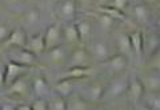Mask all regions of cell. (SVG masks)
I'll use <instances>...</instances> for the list:
<instances>
[{"instance_id":"1","label":"cell","mask_w":160,"mask_h":110,"mask_svg":"<svg viewBox=\"0 0 160 110\" xmlns=\"http://www.w3.org/2000/svg\"><path fill=\"white\" fill-rule=\"evenodd\" d=\"M128 82H129V76L126 72L118 74V76H113L111 81L104 86L102 101L103 102L113 101V99H118L119 97L124 96L128 89Z\"/></svg>"},{"instance_id":"2","label":"cell","mask_w":160,"mask_h":110,"mask_svg":"<svg viewBox=\"0 0 160 110\" xmlns=\"http://www.w3.org/2000/svg\"><path fill=\"white\" fill-rule=\"evenodd\" d=\"M69 51L67 45H60L52 49H47L39 56V62H43L49 66H63L67 64Z\"/></svg>"},{"instance_id":"3","label":"cell","mask_w":160,"mask_h":110,"mask_svg":"<svg viewBox=\"0 0 160 110\" xmlns=\"http://www.w3.org/2000/svg\"><path fill=\"white\" fill-rule=\"evenodd\" d=\"M6 52L8 56V61L24 65V66H28V68H33L40 65L39 57L32 52L27 51L26 48H8Z\"/></svg>"},{"instance_id":"4","label":"cell","mask_w":160,"mask_h":110,"mask_svg":"<svg viewBox=\"0 0 160 110\" xmlns=\"http://www.w3.org/2000/svg\"><path fill=\"white\" fill-rule=\"evenodd\" d=\"M67 66L68 68H76V66H93V60L89 54L88 49L86 45H79L71 48L67 60Z\"/></svg>"},{"instance_id":"5","label":"cell","mask_w":160,"mask_h":110,"mask_svg":"<svg viewBox=\"0 0 160 110\" xmlns=\"http://www.w3.org/2000/svg\"><path fill=\"white\" fill-rule=\"evenodd\" d=\"M87 47H88L87 49L89 54H91L93 62H103L113 54L112 47L109 45V43H107L106 40H102V39H92L87 44Z\"/></svg>"},{"instance_id":"6","label":"cell","mask_w":160,"mask_h":110,"mask_svg":"<svg viewBox=\"0 0 160 110\" xmlns=\"http://www.w3.org/2000/svg\"><path fill=\"white\" fill-rule=\"evenodd\" d=\"M44 36V45H46V51L47 49H52L63 45V29H62V23L60 21H55L49 25L46 32L43 33Z\"/></svg>"},{"instance_id":"7","label":"cell","mask_w":160,"mask_h":110,"mask_svg":"<svg viewBox=\"0 0 160 110\" xmlns=\"http://www.w3.org/2000/svg\"><path fill=\"white\" fill-rule=\"evenodd\" d=\"M128 62H129V60L126 56H123L120 53H113L109 58H107L106 61H103L100 64L106 68L108 74H111L113 77V76H118V74H122L126 72L128 68Z\"/></svg>"},{"instance_id":"8","label":"cell","mask_w":160,"mask_h":110,"mask_svg":"<svg viewBox=\"0 0 160 110\" xmlns=\"http://www.w3.org/2000/svg\"><path fill=\"white\" fill-rule=\"evenodd\" d=\"M7 93L8 96H11L16 99H27L32 93L31 82L28 81L26 76H23L18 78L16 81H13L11 85H8Z\"/></svg>"},{"instance_id":"9","label":"cell","mask_w":160,"mask_h":110,"mask_svg":"<svg viewBox=\"0 0 160 110\" xmlns=\"http://www.w3.org/2000/svg\"><path fill=\"white\" fill-rule=\"evenodd\" d=\"M27 37L28 34L24 28L12 29L8 37L6 39V41L0 45V51H7L8 48H24L27 43Z\"/></svg>"},{"instance_id":"10","label":"cell","mask_w":160,"mask_h":110,"mask_svg":"<svg viewBox=\"0 0 160 110\" xmlns=\"http://www.w3.org/2000/svg\"><path fill=\"white\" fill-rule=\"evenodd\" d=\"M143 33V56L147 58L160 51V33L158 31H148Z\"/></svg>"},{"instance_id":"11","label":"cell","mask_w":160,"mask_h":110,"mask_svg":"<svg viewBox=\"0 0 160 110\" xmlns=\"http://www.w3.org/2000/svg\"><path fill=\"white\" fill-rule=\"evenodd\" d=\"M78 12V6L75 0H60L56 7V13L58 17L62 20L60 23H68V21H75Z\"/></svg>"},{"instance_id":"12","label":"cell","mask_w":160,"mask_h":110,"mask_svg":"<svg viewBox=\"0 0 160 110\" xmlns=\"http://www.w3.org/2000/svg\"><path fill=\"white\" fill-rule=\"evenodd\" d=\"M138 77L140 78V81H142L146 93L160 92V73L144 69V72L138 74Z\"/></svg>"},{"instance_id":"13","label":"cell","mask_w":160,"mask_h":110,"mask_svg":"<svg viewBox=\"0 0 160 110\" xmlns=\"http://www.w3.org/2000/svg\"><path fill=\"white\" fill-rule=\"evenodd\" d=\"M28 69H29L28 66L8 61L6 65H4V80H6V86L11 85L13 81H16L18 78L27 76Z\"/></svg>"},{"instance_id":"14","label":"cell","mask_w":160,"mask_h":110,"mask_svg":"<svg viewBox=\"0 0 160 110\" xmlns=\"http://www.w3.org/2000/svg\"><path fill=\"white\" fill-rule=\"evenodd\" d=\"M146 90L143 88V84L138 77V74H131L129 76V82H128V89H127V96L133 105L140 102L143 99V96Z\"/></svg>"},{"instance_id":"15","label":"cell","mask_w":160,"mask_h":110,"mask_svg":"<svg viewBox=\"0 0 160 110\" xmlns=\"http://www.w3.org/2000/svg\"><path fill=\"white\" fill-rule=\"evenodd\" d=\"M103 93H104V85L99 81H93V82L84 86L83 93L80 94V96L83 98H86L88 102H91L93 105V103L102 102Z\"/></svg>"},{"instance_id":"16","label":"cell","mask_w":160,"mask_h":110,"mask_svg":"<svg viewBox=\"0 0 160 110\" xmlns=\"http://www.w3.org/2000/svg\"><path fill=\"white\" fill-rule=\"evenodd\" d=\"M62 29H63V41L64 45L67 47H79L82 45L79 39V33L76 25H75V21H68V23H62Z\"/></svg>"},{"instance_id":"17","label":"cell","mask_w":160,"mask_h":110,"mask_svg":"<svg viewBox=\"0 0 160 110\" xmlns=\"http://www.w3.org/2000/svg\"><path fill=\"white\" fill-rule=\"evenodd\" d=\"M75 25H76L82 45H87V44L92 40V33H93V24H92V21L91 20H88V19L75 20Z\"/></svg>"},{"instance_id":"18","label":"cell","mask_w":160,"mask_h":110,"mask_svg":"<svg viewBox=\"0 0 160 110\" xmlns=\"http://www.w3.org/2000/svg\"><path fill=\"white\" fill-rule=\"evenodd\" d=\"M115 47L118 49V53L126 56L128 60L133 57V52L129 43L128 33L126 32H116L115 33Z\"/></svg>"},{"instance_id":"19","label":"cell","mask_w":160,"mask_h":110,"mask_svg":"<svg viewBox=\"0 0 160 110\" xmlns=\"http://www.w3.org/2000/svg\"><path fill=\"white\" fill-rule=\"evenodd\" d=\"M132 16L140 25H149L152 21V13L147 4L139 3L132 8Z\"/></svg>"},{"instance_id":"20","label":"cell","mask_w":160,"mask_h":110,"mask_svg":"<svg viewBox=\"0 0 160 110\" xmlns=\"http://www.w3.org/2000/svg\"><path fill=\"white\" fill-rule=\"evenodd\" d=\"M31 89L36 98H47L51 94V86L43 76H36L32 78Z\"/></svg>"},{"instance_id":"21","label":"cell","mask_w":160,"mask_h":110,"mask_svg":"<svg viewBox=\"0 0 160 110\" xmlns=\"http://www.w3.org/2000/svg\"><path fill=\"white\" fill-rule=\"evenodd\" d=\"M27 51L32 52L33 54H36L39 57L44 51H46V45H44V36L42 32H38V33H33L31 36L27 37V43H26V47Z\"/></svg>"},{"instance_id":"22","label":"cell","mask_w":160,"mask_h":110,"mask_svg":"<svg viewBox=\"0 0 160 110\" xmlns=\"http://www.w3.org/2000/svg\"><path fill=\"white\" fill-rule=\"evenodd\" d=\"M67 110H92L93 105L88 102L86 98H83L80 94L72 93L68 98H66Z\"/></svg>"},{"instance_id":"23","label":"cell","mask_w":160,"mask_h":110,"mask_svg":"<svg viewBox=\"0 0 160 110\" xmlns=\"http://www.w3.org/2000/svg\"><path fill=\"white\" fill-rule=\"evenodd\" d=\"M53 93L63 98H68L73 93V80L69 78H60L59 81L53 85Z\"/></svg>"},{"instance_id":"24","label":"cell","mask_w":160,"mask_h":110,"mask_svg":"<svg viewBox=\"0 0 160 110\" xmlns=\"http://www.w3.org/2000/svg\"><path fill=\"white\" fill-rule=\"evenodd\" d=\"M93 73V66H76V68H68V71L62 76V78H69V80H84Z\"/></svg>"},{"instance_id":"25","label":"cell","mask_w":160,"mask_h":110,"mask_svg":"<svg viewBox=\"0 0 160 110\" xmlns=\"http://www.w3.org/2000/svg\"><path fill=\"white\" fill-rule=\"evenodd\" d=\"M91 15L95 17V20H96V24L100 28V31H103L104 33L113 32V28H115V25H116V21H115L112 17H109V16H107V15H104L102 12H95V13H91Z\"/></svg>"},{"instance_id":"26","label":"cell","mask_w":160,"mask_h":110,"mask_svg":"<svg viewBox=\"0 0 160 110\" xmlns=\"http://www.w3.org/2000/svg\"><path fill=\"white\" fill-rule=\"evenodd\" d=\"M129 43H131V48L133 52V56L138 60L143 57V33L140 31H133L128 34Z\"/></svg>"},{"instance_id":"27","label":"cell","mask_w":160,"mask_h":110,"mask_svg":"<svg viewBox=\"0 0 160 110\" xmlns=\"http://www.w3.org/2000/svg\"><path fill=\"white\" fill-rule=\"evenodd\" d=\"M40 20V12L38 8H29L24 11L23 15L20 16V21H22L24 28H32L39 23Z\"/></svg>"},{"instance_id":"28","label":"cell","mask_w":160,"mask_h":110,"mask_svg":"<svg viewBox=\"0 0 160 110\" xmlns=\"http://www.w3.org/2000/svg\"><path fill=\"white\" fill-rule=\"evenodd\" d=\"M98 12H102L104 15H107V16L112 17L115 21H120V23H128V19L126 16V13L124 12H120L118 9H115L112 7H108V6H99L98 8Z\"/></svg>"},{"instance_id":"29","label":"cell","mask_w":160,"mask_h":110,"mask_svg":"<svg viewBox=\"0 0 160 110\" xmlns=\"http://www.w3.org/2000/svg\"><path fill=\"white\" fill-rule=\"evenodd\" d=\"M47 103H48V110H67L66 98L58 96L53 92H51V94L47 97Z\"/></svg>"},{"instance_id":"30","label":"cell","mask_w":160,"mask_h":110,"mask_svg":"<svg viewBox=\"0 0 160 110\" xmlns=\"http://www.w3.org/2000/svg\"><path fill=\"white\" fill-rule=\"evenodd\" d=\"M142 101L151 110H160V92L144 93Z\"/></svg>"},{"instance_id":"31","label":"cell","mask_w":160,"mask_h":110,"mask_svg":"<svg viewBox=\"0 0 160 110\" xmlns=\"http://www.w3.org/2000/svg\"><path fill=\"white\" fill-rule=\"evenodd\" d=\"M146 69L160 73V51L152 54L151 57H148V64H147Z\"/></svg>"},{"instance_id":"32","label":"cell","mask_w":160,"mask_h":110,"mask_svg":"<svg viewBox=\"0 0 160 110\" xmlns=\"http://www.w3.org/2000/svg\"><path fill=\"white\" fill-rule=\"evenodd\" d=\"M107 6L118 9L120 12H124L129 6V0H109Z\"/></svg>"},{"instance_id":"33","label":"cell","mask_w":160,"mask_h":110,"mask_svg":"<svg viewBox=\"0 0 160 110\" xmlns=\"http://www.w3.org/2000/svg\"><path fill=\"white\" fill-rule=\"evenodd\" d=\"M32 110H48L47 98H36L31 105Z\"/></svg>"},{"instance_id":"34","label":"cell","mask_w":160,"mask_h":110,"mask_svg":"<svg viewBox=\"0 0 160 110\" xmlns=\"http://www.w3.org/2000/svg\"><path fill=\"white\" fill-rule=\"evenodd\" d=\"M12 29L9 28L7 24H4V23H0V45L6 41V39L8 37V34L11 33Z\"/></svg>"},{"instance_id":"35","label":"cell","mask_w":160,"mask_h":110,"mask_svg":"<svg viewBox=\"0 0 160 110\" xmlns=\"http://www.w3.org/2000/svg\"><path fill=\"white\" fill-rule=\"evenodd\" d=\"M76 6H82V7H91L92 4H96V0H75Z\"/></svg>"},{"instance_id":"36","label":"cell","mask_w":160,"mask_h":110,"mask_svg":"<svg viewBox=\"0 0 160 110\" xmlns=\"http://www.w3.org/2000/svg\"><path fill=\"white\" fill-rule=\"evenodd\" d=\"M0 110H16V105H13L11 102H4L0 106Z\"/></svg>"},{"instance_id":"37","label":"cell","mask_w":160,"mask_h":110,"mask_svg":"<svg viewBox=\"0 0 160 110\" xmlns=\"http://www.w3.org/2000/svg\"><path fill=\"white\" fill-rule=\"evenodd\" d=\"M6 86V80H4V65H0V88Z\"/></svg>"},{"instance_id":"38","label":"cell","mask_w":160,"mask_h":110,"mask_svg":"<svg viewBox=\"0 0 160 110\" xmlns=\"http://www.w3.org/2000/svg\"><path fill=\"white\" fill-rule=\"evenodd\" d=\"M133 110H151V109H149V108H148V106H147V105L144 103V102L140 101V102H138V103H135Z\"/></svg>"},{"instance_id":"39","label":"cell","mask_w":160,"mask_h":110,"mask_svg":"<svg viewBox=\"0 0 160 110\" xmlns=\"http://www.w3.org/2000/svg\"><path fill=\"white\" fill-rule=\"evenodd\" d=\"M3 4H6V6H9V7H13L16 6V4L20 2V0H0Z\"/></svg>"},{"instance_id":"40","label":"cell","mask_w":160,"mask_h":110,"mask_svg":"<svg viewBox=\"0 0 160 110\" xmlns=\"http://www.w3.org/2000/svg\"><path fill=\"white\" fill-rule=\"evenodd\" d=\"M16 110H32V109H31V105L28 103H20V105H16Z\"/></svg>"},{"instance_id":"41","label":"cell","mask_w":160,"mask_h":110,"mask_svg":"<svg viewBox=\"0 0 160 110\" xmlns=\"http://www.w3.org/2000/svg\"><path fill=\"white\" fill-rule=\"evenodd\" d=\"M144 4H147V6H151V4H160V0H143Z\"/></svg>"},{"instance_id":"42","label":"cell","mask_w":160,"mask_h":110,"mask_svg":"<svg viewBox=\"0 0 160 110\" xmlns=\"http://www.w3.org/2000/svg\"><path fill=\"white\" fill-rule=\"evenodd\" d=\"M153 24H155V27H156V31L160 33V16H158L156 19H155Z\"/></svg>"},{"instance_id":"43","label":"cell","mask_w":160,"mask_h":110,"mask_svg":"<svg viewBox=\"0 0 160 110\" xmlns=\"http://www.w3.org/2000/svg\"><path fill=\"white\" fill-rule=\"evenodd\" d=\"M109 0H96V4H99V6H107Z\"/></svg>"},{"instance_id":"44","label":"cell","mask_w":160,"mask_h":110,"mask_svg":"<svg viewBox=\"0 0 160 110\" xmlns=\"http://www.w3.org/2000/svg\"><path fill=\"white\" fill-rule=\"evenodd\" d=\"M92 110H108L106 106H93Z\"/></svg>"},{"instance_id":"45","label":"cell","mask_w":160,"mask_h":110,"mask_svg":"<svg viewBox=\"0 0 160 110\" xmlns=\"http://www.w3.org/2000/svg\"><path fill=\"white\" fill-rule=\"evenodd\" d=\"M118 110H131L129 108H127V106H122V108H119Z\"/></svg>"},{"instance_id":"46","label":"cell","mask_w":160,"mask_h":110,"mask_svg":"<svg viewBox=\"0 0 160 110\" xmlns=\"http://www.w3.org/2000/svg\"><path fill=\"white\" fill-rule=\"evenodd\" d=\"M43 2H51V0H43Z\"/></svg>"},{"instance_id":"47","label":"cell","mask_w":160,"mask_h":110,"mask_svg":"<svg viewBox=\"0 0 160 110\" xmlns=\"http://www.w3.org/2000/svg\"><path fill=\"white\" fill-rule=\"evenodd\" d=\"M159 6H160V4H159Z\"/></svg>"}]
</instances>
